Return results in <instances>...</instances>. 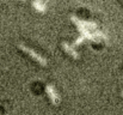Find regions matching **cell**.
<instances>
[{
  "mask_svg": "<svg viewBox=\"0 0 123 115\" xmlns=\"http://www.w3.org/2000/svg\"><path fill=\"white\" fill-rule=\"evenodd\" d=\"M62 48H63V50H65L66 53H68L73 59H79V54H78V52L73 48V46H71V44L63 42V43H62Z\"/></svg>",
  "mask_w": 123,
  "mask_h": 115,
  "instance_id": "obj_4",
  "label": "cell"
},
{
  "mask_svg": "<svg viewBox=\"0 0 123 115\" xmlns=\"http://www.w3.org/2000/svg\"><path fill=\"white\" fill-rule=\"evenodd\" d=\"M122 96H123V91H122Z\"/></svg>",
  "mask_w": 123,
  "mask_h": 115,
  "instance_id": "obj_7",
  "label": "cell"
},
{
  "mask_svg": "<svg viewBox=\"0 0 123 115\" xmlns=\"http://www.w3.org/2000/svg\"><path fill=\"white\" fill-rule=\"evenodd\" d=\"M45 92H47V95L49 96V98H50V101H51V103H53L54 106H57V104L60 103V96L57 95L55 88H54L51 84H48V85L45 86Z\"/></svg>",
  "mask_w": 123,
  "mask_h": 115,
  "instance_id": "obj_3",
  "label": "cell"
},
{
  "mask_svg": "<svg viewBox=\"0 0 123 115\" xmlns=\"http://www.w3.org/2000/svg\"><path fill=\"white\" fill-rule=\"evenodd\" d=\"M71 20L78 27V29H86L88 31H96L97 30V24L93 23V22H87V20H82V19H79L78 17L75 16H72L71 17Z\"/></svg>",
  "mask_w": 123,
  "mask_h": 115,
  "instance_id": "obj_1",
  "label": "cell"
},
{
  "mask_svg": "<svg viewBox=\"0 0 123 115\" xmlns=\"http://www.w3.org/2000/svg\"><path fill=\"white\" fill-rule=\"evenodd\" d=\"M19 48H20L24 53L29 54V55H30L34 60H36L40 65H42V66H47V65H48V61H47V59H45V58H43V56L40 55L38 53H36L35 50L30 49L29 47H26V46H24V44H19Z\"/></svg>",
  "mask_w": 123,
  "mask_h": 115,
  "instance_id": "obj_2",
  "label": "cell"
},
{
  "mask_svg": "<svg viewBox=\"0 0 123 115\" xmlns=\"http://www.w3.org/2000/svg\"><path fill=\"white\" fill-rule=\"evenodd\" d=\"M32 6L35 7V10H37L38 12H45L47 11V4L43 1H34Z\"/></svg>",
  "mask_w": 123,
  "mask_h": 115,
  "instance_id": "obj_5",
  "label": "cell"
},
{
  "mask_svg": "<svg viewBox=\"0 0 123 115\" xmlns=\"http://www.w3.org/2000/svg\"><path fill=\"white\" fill-rule=\"evenodd\" d=\"M84 41H85V38L82 37V36H80V37H78L77 40H75L74 44H75V46H79V44H81V43L84 42Z\"/></svg>",
  "mask_w": 123,
  "mask_h": 115,
  "instance_id": "obj_6",
  "label": "cell"
}]
</instances>
